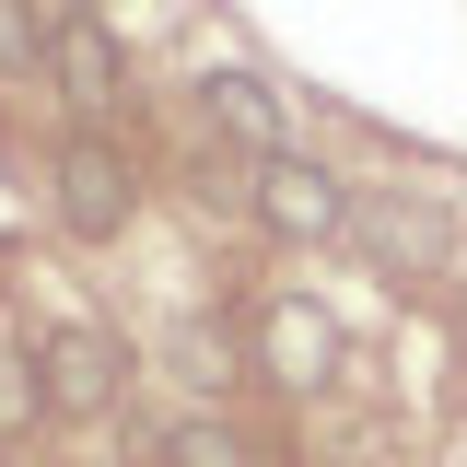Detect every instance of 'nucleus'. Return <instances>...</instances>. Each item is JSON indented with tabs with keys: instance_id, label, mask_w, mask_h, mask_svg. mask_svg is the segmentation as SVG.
Instances as JSON below:
<instances>
[{
	"instance_id": "1a4fd4ad",
	"label": "nucleus",
	"mask_w": 467,
	"mask_h": 467,
	"mask_svg": "<svg viewBox=\"0 0 467 467\" xmlns=\"http://www.w3.org/2000/svg\"><path fill=\"white\" fill-rule=\"evenodd\" d=\"M0 70H12V82L47 70V24H36V0H0Z\"/></svg>"
},
{
	"instance_id": "423d86ee",
	"label": "nucleus",
	"mask_w": 467,
	"mask_h": 467,
	"mask_svg": "<svg viewBox=\"0 0 467 467\" xmlns=\"http://www.w3.org/2000/svg\"><path fill=\"white\" fill-rule=\"evenodd\" d=\"M199 117H211L223 140H245L257 164H269V152H292V140H281V94H269L245 58H211V70H199Z\"/></svg>"
},
{
	"instance_id": "39448f33",
	"label": "nucleus",
	"mask_w": 467,
	"mask_h": 467,
	"mask_svg": "<svg viewBox=\"0 0 467 467\" xmlns=\"http://www.w3.org/2000/svg\"><path fill=\"white\" fill-rule=\"evenodd\" d=\"M327 362H339V327H327L304 292L257 304V374H269V386H327Z\"/></svg>"
},
{
	"instance_id": "9d476101",
	"label": "nucleus",
	"mask_w": 467,
	"mask_h": 467,
	"mask_svg": "<svg viewBox=\"0 0 467 467\" xmlns=\"http://www.w3.org/2000/svg\"><path fill=\"white\" fill-rule=\"evenodd\" d=\"M12 420H47V398H36V362H0V432Z\"/></svg>"
},
{
	"instance_id": "7ed1b4c3",
	"label": "nucleus",
	"mask_w": 467,
	"mask_h": 467,
	"mask_svg": "<svg viewBox=\"0 0 467 467\" xmlns=\"http://www.w3.org/2000/svg\"><path fill=\"white\" fill-rule=\"evenodd\" d=\"M245 211L281 234V245H339V234H350V187L316 164V152H269L257 187H245Z\"/></svg>"
},
{
	"instance_id": "f257e3e1",
	"label": "nucleus",
	"mask_w": 467,
	"mask_h": 467,
	"mask_svg": "<svg viewBox=\"0 0 467 467\" xmlns=\"http://www.w3.org/2000/svg\"><path fill=\"white\" fill-rule=\"evenodd\" d=\"M47 187H58V223L82 234V245H117L129 211H140V164L117 152L106 129H70V140H58V164H47Z\"/></svg>"
},
{
	"instance_id": "20e7f679",
	"label": "nucleus",
	"mask_w": 467,
	"mask_h": 467,
	"mask_svg": "<svg viewBox=\"0 0 467 467\" xmlns=\"http://www.w3.org/2000/svg\"><path fill=\"white\" fill-rule=\"evenodd\" d=\"M47 82H58V106L82 117V129H106V117L129 106V47L106 36V12H70V24H47Z\"/></svg>"
},
{
	"instance_id": "0eeeda50",
	"label": "nucleus",
	"mask_w": 467,
	"mask_h": 467,
	"mask_svg": "<svg viewBox=\"0 0 467 467\" xmlns=\"http://www.w3.org/2000/svg\"><path fill=\"white\" fill-rule=\"evenodd\" d=\"M350 234L386 269H444V211L432 199H350Z\"/></svg>"
},
{
	"instance_id": "6e6552de",
	"label": "nucleus",
	"mask_w": 467,
	"mask_h": 467,
	"mask_svg": "<svg viewBox=\"0 0 467 467\" xmlns=\"http://www.w3.org/2000/svg\"><path fill=\"white\" fill-rule=\"evenodd\" d=\"M152 456H164V467H257V456H245V432H223V420H175Z\"/></svg>"
},
{
	"instance_id": "9b49d317",
	"label": "nucleus",
	"mask_w": 467,
	"mask_h": 467,
	"mask_svg": "<svg viewBox=\"0 0 467 467\" xmlns=\"http://www.w3.org/2000/svg\"><path fill=\"white\" fill-rule=\"evenodd\" d=\"M175 350H187V386H223V362H234V350L211 339V327H187V339H175Z\"/></svg>"
},
{
	"instance_id": "f03ea898",
	"label": "nucleus",
	"mask_w": 467,
	"mask_h": 467,
	"mask_svg": "<svg viewBox=\"0 0 467 467\" xmlns=\"http://www.w3.org/2000/svg\"><path fill=\"white\" fill-rule=\"evenodd\" d=\"M36 398H47V420H106L117 398H129V350H117V327H47L36 339Z\"/></svg>"
}]
</instances>
